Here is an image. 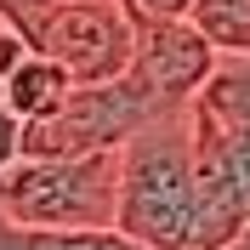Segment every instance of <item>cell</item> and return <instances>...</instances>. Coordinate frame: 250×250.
I'll return each mask as SVG.
<instances>
[{"mask_svg":"<svg viewBox=\"0 0 250 250\" xmlns=\"http://www.w3.org/2000/svg\"><path fill=\"white\" fill-rule=\"evenodd\" d=\"M68 91H74V80H68V68L51 57H40V51H29V57L12 68V80L0 85V97H6V108L17 114L23 125H40L51 120V114L68 103Z\"/></svg>","mask_w":250,"mask_h":250,"instance_id":"cell-7","label":"cell"},{"mask_svg":"<svg viewBox=\"0 0 250 250\" xmlns=\"http://www.w3.org/2000/svg\"><path fill=\"white\" fill-rule=\"evenodd\" d=\"M222 250H250V222H245V228H239V239H228V245H222Z\"/></svg>","mask_w":250,"mask_h":250,"instance_id":"cell-14","label":"cell"},{"mask_svg":"<svg viewBox=\"0 0 250 250\" xmlns=\"http://www.w3.org/2000/svg\"><path fill=\"white\" fill-rule=\"evenodd\" d=\"M125 6L148 17H188V0H125Z\"/></svg>","mask_w":250,"mask_h":250,"instance_id":"cell-13","label":"cell"},{"mask_svg":"<svg viewBox=\"0 0 250 250\" xmlns=\"http://www.w3.org/2000/svg\"><path fill=\"white\" fill-rule=\"evenodd\" d=\"M120 233L148 250H199V171L193 108H171L120 148Z\"/></svg>","mask_w":250,"mask_h":250,"instance_id":"cell-1","label":"cell"},{"mask_svg":"<svg viewBox=\"0 0 250 250\" xmlns=\"http://www.w3.org/2000/svg\"><path fill=\"white\" fill-rule=\"evenodd\" d=\"M210 62H216V46L188 17H148V12H137V51H131V68L125 74L137 80L159 108H193Z\"/></svg>","mask_w":250,"mask_h":250,"instance_id":"cell-6","label":"cell"},{"mask_svg":"<svg viewBox=\"0 0 250 250\" xmlns=\"http://www.w3.org/2000/svg\"><path fill=\"white\" fill-rule=\"evenodd\" d=\"M188 23L222 51H250V0H188Z\"/></svg>","mask_w":250,"mask_h":250,"instance_id":"cell-10","label":"cell"},{"mask_svg":"<svg viewBox=\"0 0 250 250\" xmlns=\"http://www.w3.org/2000/svg\"><path fill=\"white\" fill-rule=\"evenodd\" d=\"M154 97L142 91L131 74L103 80V85H74L51 120L23 125V154H103V148H125L131 131H142L148 120H159Z\"/></svg>","mask_w":250,"mask_h":250,"instance_id":"cell-4","label":"cell"},{"mask_svg":"<svg viewBox=\"0 0 250 250\" xmlns=\"http://www.w3.org/2000/svg\"><path fill=\"white\" fill-rule=\"evenodd\" d=\"M0 210L12 228H114L120 148L103 154H23L0 171Z\"/></svg>","mask_w":250,"mask_h":250,"instance_id":"cell-2","label":"cell"},{"mask_svg":"<svg viewBox=\"0 0 250 250\" xmlns=\"http://www.w3.org/2000/svg\"><path fill=\"white\" fill-rule=\"evenodd\" d=\"M29 34V51L62 62L74 85H103L131 68L137 12L125 0H0Z\"/></svg>","mask_w":250,"mask_h":250,"instance_id":"cell-3","label":"cell"},{"mask_svg":"<svg viewBox=\"0 0 250 250\" xmlns=\"http://www.w3.org/2000/svg\"><path fill=\"white\" fill-rule=\"evenodd\" d=\"M193 114L233 125V131H250V51H222L210 62V74L193 97Z\"/></svg>","mask_w":250,"mask_h":250,"instance_id":"cell-8","label":"cell"},{"mask_svg":"<svg viewBox=\"0 0 250 250\" xmlns=\"http://www.w3.org/2000/svg\"><path fill=\"white\" fill-rule=\"evenodd\" d=\"M17 159H23V120L6 108V97H0V171H12Z\"/></svg>","mask_w":250,"mask_h":250,"instance_id":"cell-12","label":"cell"},{"mask_svg":"<svg viewBox=\"0 0 250 250\" xmlns=\"http://www.w3.org/2000/svg\"><path fill=\"white\" fill-rule=\"evenodd\" d=\"M29 57V34L12 23V12H0V85L12 80V68Z\"/></svg>","mask_w":250,"mask_h":250,"instance_id":"cell-11","label":"cell"},{"mask_svg":"<svg viewBox=\"0 0 250 250\" xmlns=\"http://www.w3.org/2000/svg\"><path fill=\"white\" fill-rule=\"evenodd\" d=\"M6 233H12V222H6V210H0V250H6Z\"/></svg>","mask_w":250,"mask_h":250,"instance_id":"cell-15","label":"cell"},{"mask_svg":"<svg viewBox=\"0 0 250 250\" xmlns=\"http://www.w3.org/2000/svg\"><path fill=\"white\" fill-rule=\"evenodd\" d=\"M193 171H199V250H222L250 222V131L193 114Z\"/></svg>","mask_w":250,"mask_h":250,"instance_id":"cell-5","label":"cell"},{"mask_svg":"<svg viewBox=\"0 0 250 250\" xmlns=\"http://www.w3.org/2000/svg\"><path fill=\"white\" fill-rule=\"evenodd\" d=\"M6 250H148L120 228H12Z\"/></svg>","mask_w":250,"mask_h":250,"instance_id":"cell-9","label":"cell"}]
</instances>
